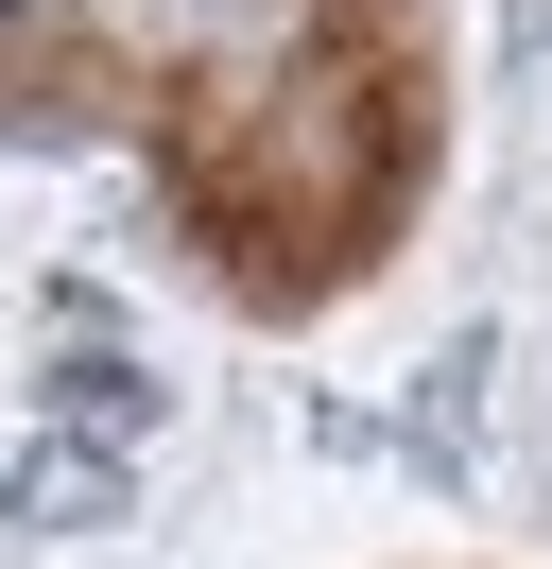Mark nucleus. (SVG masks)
<instances>
[{
  "label": "nucleus",
  "instance_id": "f257e3e1",
  "mask_svg": "<svg viewBox=\"0 0 552 569\" xmlns=\"http://www.w3.org/2000/svg\"><path fill=\"white\" fill-rule=\"evenodd\" d=\"M0 500H18L34 535H87V518H121V466H87V449H34V466H18Z\"/></svg>",
  "mask_w": 552,
  "mask_h": 569
},
{
  "label": "nucleus",
  "instance_id": "f03ea898",
  "mask_svg": "<svg viewBox=\"0 0 552 569\" xmlns=\"http://www.w3.org/2000/svg\"><path fill=\"white\" fill-rule=\"evenodd\" d=\"M0 18H18V0H0Z\"/></svg>",
  "mask_w": 552,
  "mask_h": 569
}]
</instances>
